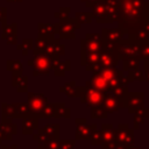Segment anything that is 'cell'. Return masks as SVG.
<instances>
[{"label":"cell","instance_id":"obj_42","mask_svg":"<svg viewBox=\"0 0 149 149\" xmlns=\"http://www.w3.org/2000/svg\"><path fill=\"white\" fill-rule=\"evenodd\" d=\"M70 12H71V8H70V7H61V8L58 9V12H55L54 16H55L56 19H58V20H62V19L68 17L69 14H70Z\"/></svg>","mask_w":149,"mask_h":149},{"label":"cell","instance_id":"obj_32","mask_svg":"<svg viewBox=\"0 0 149 149\" xmlns=\"http://www.w3.org/2000/svg\"><path fill=\"white\" fill-rule=\"evenodd\" d=\"M128 37H129V38H133V40H135V41H137V42H143V41H147V40L149 38V33H148L147 29L144 28V23H143L142 27H140L133 35H129Z\"/></svg>","mask_w":149,"mask_h":149},{"label":"cell","instance_id":"obj_8","mask_svg":"<svg viewBox=\"0 0 149 149\" xmlns=\"http://www.w3.org/2000/svg\"><path fill=\"white\" fill-rule=\"evenodd\" d=\"M27 102L30 106L31 111L37 115L42 111V108L44 107V105L48 102V98L43 93L27 92Z\"/></svg>","mask_w":149,"mask_h":149},{"label":"cell","instance_id":"obj_48","mask_svg":"<svg viewBox=\"0 0 149 149\" xmlns=\"http://www.w3.org/2000/svg\"><path fill=\"white\" fill-rule=\"evenodd\" d=\"M143 19H148L149 17V2H144L143 3Z\"/></svg>","mask_w":149,"mask_h":149},{"label":"cell","instance_id":"obj_14","mask_svg":"<svg viewBox=\"0 0 149 149\" xmlns=\"http://www.w3.org/2000/svg\"><path fill=\"white\" fill-rule=\"evenodd\" d=\"M102 132V143H101V149H106L111 143L115 142V132L113 128L112 123H104L101 126Z\"/></svg>","mask_w":149,"mask_h":149},{"label":"cell","instance_id":"obj_20","mask_svg":"<svg viewBox=\"0 0 149 149\" xmlns=\"http://www.w3.org/2000/svg\"><path fill=\"white\" fill-rule=\"evenodd\" d=\"M37 29H38V36L44 38H50V37H54L56 34V23L40 22L37 26Z\"/></svg>","mask_w":149,"mask_h":149},{"label":"cell","instance_id":"obj_23","mask_svg":"<svg viewBox=\"0 0 149 149\" xmlns=\"http://www.w3.org/2000/svg\"><path fill=\"white\" fill-rule=\"evenodd\" d=\"M77 88H78V86H77L76 81L72 80V81H69V83H65L64 85H62L59 87V92L70 98H77Z\"/></svg>","mask_w":149,"mask_h":149},{"label":"cell","instance_id":"obj_22","mask_svg":"<svg viewBox=\"0 0 149 149\" xmlns=\"http://www.w3.org/2000/svg\"><path fill=\"white\" fill-rule=\"evenodd\" d=\"M54 118H56V119H58V118L70 119L71 118V109L69 107H66L64 102H55Z\"/></svg>","mask_w":149,"mask_h":149},{"label":"cell","instance_id":"obj_50","mask_svg":"<svg viewBox=\"0 0 149 149\" xmlns=\"http://www.w3.org/2000/svg\"><path fill=\"white\" fill-rule=\"evenodd\" d=\"M80 1H81V2H84V3H85V6H86L87 8H90V7H91V3H92L94 0H80Z\"/></svg>","mask_w":149,"mask_h":149},{"label":"cell","instance_id":"obj_15","mask_svg":"<svg viewBox=\"0 0 149 149\" xmlns=\"http://www.w3.org/2000/svg\"><path fill=\"white\" fill-rule=\"evenodd\" d=\"M106 9H107V23L116 22L119 19V1L118 0H105Z\"/></svg>","mask_w":149,"mask_h":149},{"label":"cell","instance_id":"obj_38","mask_svg":"<svg viewBox=\"0 0 149 149\" xmlns=\"http://www.w3.org/2000/svg\"><path fill=\"white\" fill-rule=\"evenodd\" d=\"M35 132L36 133H33V140L37 141L38 143H44L49 140V136L47 135V133L43 128H37Z\"/></svg>","mask_w":149,"mask_h":149},{"label":"cell","instance_id":"obj_10","mask_svg":"<svg viewBox=\"0 0 149 149\" xmlns=\"http://www.w3.org/2000/svg\"><path fill=\"white\" fill-rule=\"evenodd\" d=\"M85 87H86V104L88 105V107L100 105L104 98V92L95 88L90 80L85 83Z\"/></svg>","mask_w":149,"mask_h":149},{"label":"cell","instance_id":"obj_26","mask_svg":"<svg viewBox=\"0 0 149 149\" xmlns=\"http://www.w3.org/2000/svg\"><path fill=\"white\" fill-rule=\"evenodd\" d=\"M49 140H59V125L58 123H48L43 127Z\"/></svg>","mask_w":149,"mask_h":149},{"label":"cell","instance_id":"obj_19","mask_svg":"<svg viewBox=\"0 0 149 149\" xmlns=\"http://www.w3.org/2000/svg\"><path fill=\"white\" fill-rule=\"evenodd\" d=\"M14 106V118L15 119H22L24 116L34 114L28 102H12Z\"/></svg>","mask_w":149,"mask_h":149},{"label":"cell","instance_id":"obj_35","mask_svg":"<svg viewBox=\"0 0 149 149\" xmlns=\"http://www.w3.org/2000/svg\"><path fill=\"white\" fill-rule=\"evenodd\" d=\"M91 118L92 119H107L108 114L100 105H98V106L91 107Z\"/></svg>","mask_w":149,"mask_h":149},{"label":"cell","instance_id":"obj_6","mask_svg":"<svg viewBox=\"0 0 149 149\" xmlns=\"http://www.w3.org/2000/svg\"><path fill=\"white\" fill-rule=\"evenodd\" d=\"M142 107H144V93L128 92L123 99V108H127L129 114H134L137 109Z\"/></svg>","mask_w":149,"mask_h":149},{"label":"cell","instance_id":"obj_2","mask_svg":"<svg viewBox=\"0 0 149 149\" xmlns=\"http://www.w3.org/2000/svg\"><path fill=\"white\" fill-rule=\"evenodd\" d=\"M116 52L120 61L128 58H139L140 59V42L133 38H122L116 44Z\"/></svg>","mask_w":149,"mask_h":149},{"label":"cell","instance_id":"obj_30","mask_svg":"<svg viewBox=\"0 0 149 149\" xmlns=\"http://www.w3.org/2000/svg\"><path fill=\"white\" fill-rule=\"evenodd\" d=\"M74 20L77 22V29L81 27L83 23H90L93 19L91 16V13H85V12H77L74 14Z\"/></svg>","mask_w":149,"mask_h":149},{"label":"cell","instance_id":"obj_1","mask_svg":"<svg viewBox=\"0 0 149 149\" xmlns=\"http://www.w3.org/2000/svg\"><path fill=\"white\" fill-rule=\"evenodd\" d=\"M119 1V19L116 23L121 22H137L143 19V3L146 0H118Z\"/></svg>","mask_w":149,"mask_h":149},{"label":"cell","instance_id":"obj_53","mask_svg":"<svg viewBox=\"0 0 149 149\" xmlns=\"http://www.w3.org/2000/svg\"><path fill=\"white\" fill-rule=\"evenodd\" d=\"M127 149H140V148H137V147H135V146H130V147H128Z\"/></svg>","mask_w":149,"mask_h":149},{"label":"cell","instance_id":"obj_41","mask_svg":"<svg viewBox=\"0 0 149 149\" xmlns=\"http://www.w3.org/2000/svg\"><path fill=\"white\" fill-rule=\"evenodd\" d=\"M37 149H59L58 140H48L44 143H40Z\"/></svg>","mask_w":149,"mask_h":149},{"label":"cell","instance_id":"obj_11","mask_svg":"<svg viewBox=\"0 0 149 149\" xmlns=\"http://www.w3.org/2000/svg\"><path fill=\"white\" fill-rule=\"evenodd\" d=\"M1 38L6 41L9 45H16L17 44V24L15 22L10 24H5L2 27V34Z\"/></svg>","mask_w":149,"mask_h":149},{"label":"cell","instance_id":"obj_52","mask_svg":"<svg viewBox=\"0 0 149 149\" xmlns=\"http://www.w3.org/2000/svg\"><path fill=\"white\" fill-rule=\"evenodd\" d=\"M7 2H21L22 0H6Z\"/></svg>","mask_w":149,"mask_h":149},{"label":"cell","instance_id":"obj_43","mask_svg":"<svg viewBox=\"0 0 149 149\" xmlns=\"http://www.w3.org/2000/svg\"><path fill=\"white\" fill-rule=\"evenodd\" d=\"M76 144V140H58L59 149H73Z\"/></svg>","mask_w":149,"mask_h":149},{"label":"cell","instance_id":"obj_39","mask_svg":"<svg viewBox=\"0 0 149 149\" xmlns=\"http://www.w3.org/2000/svg\"><path fill=\"white\" fill-rule=\"evenodd\" d=\"M128 92H129V91H128V86H119V87H115L111 93L114 94V95H115L119 100H121L122 104H123V99H125V97L127 95Z\"/></svg>","mask_w":149,"mask_h":149},{"label":"cell","instance_id":"obj_28","mask_svg":"<svg viewBox=\"0 0 149 149\" xmlns=\"http://www.w3.org/2000/svg\"><path fill=\"white\" fill-rule=\"evenodd\" d=\"M34 48V40L33 38H23L20 44H16V49L22 52L23 56H27L29 51Z\"/></svg>","mask_w":149,"mask_h":149},{"label":"cell","instance_id":"obj_29","mask_svg":"<svg viewBox=\"0 0 149 149\" xmlns=\"http://www.w3.org/2000/svg\"><path fill=\"white\" fill-rule=\"evenodd\" d=\"M136 69H140V59L139 58H128V59L122 61V71L123 72L133 71Z\"/></svg>","mask_w":149,"mask_h":149},{"label":"cell","instance_id":"obj_36","mask_svg":"<svg viewBox=\"0 0 149 149\" xmlns=\"http://www.w3.org/2000/svg\"><path fill=\"white\" fill-rule=\"evenodd\" d=\"M127 77L129 79V81H134V80H137L140 83L144 81V73H143V70H140V69H136V70H133V71H128L127 72Z\"/></svg>","mask_w":149,"mask_h":149},{"label":"cell","instance_id":"obj_51","mask_svg":"<svg viewBox=\"0 0 149 149\" xmlns=\"http://www.w3.org/2000/svg\"><path fill=\"white\" fill-rule=\"evenodd\" d=\"M114 149H127V147L122 143H116V146L114 147Z\"/></svg>","mask_w":149,"mask_h":149},{"label":"cell","instance_id":"obj_18","mask_svg":"<svg viewBox=\"0 0 149 149\" xmlns=\"http://www.w3.org/2000/svg\"><path fill=\"white\" fill-rule=\"evenodd\" d=\"M12 86L19 93L28 92V77L23 74H12Z\"/></svg>","mask_w":149,"mask_h":149},{"label":"cell","instance_id":"obj_13","mask_svg":"<svg viewBox=\"0 0 149 149\" xmlns=\"http://www.w3.org/2000/svg\"><path fill=\"white\" fill-rule=\"evenodd\" d=\"M38 116L34 113L31 115L22 118V134L30 135L38 128Z\"/></svg>","mask_w":149,"mask_h":149},{"label":"cell","instance_id":"obj_4","mask_svg":"<svg viewBox=\"0 0 149 149\" xmlns=\"http://www.w3.org/2000/svg\"><path fill=\"white\" fill-rule=\"evenodd\" d=\"M77 22L74 17H65L56 23V34L59 35L61 40H73L76 38Z\"/></svg>","mask_w":149,"mask_h":149},{"label":"cell","instance_id":"obj_33","mask_svg":"<svg viewBox=\"0 0 149 149\" xmlns=\"http://www.w3.org/2000/svg\"><path fill=\"white\" fill-rule=\"evenodd\" d=\"M65 54V45L61 43L58 38H55L54 41V55L50 57V59H59L61 56Z\"/></svg>","mask_w":149,"mask_h":149},{"label":"cell","instance_id":"obj_49","mask_svg":"<svg viewBox=\"0 0 149 149\" xmlns=\"http://www.w3.org/2000/svg\"><path fill=\"white\" fill-rule=\"evenodd\" d=\"M1 149H17V146H16V144H13V146L1 144Z\"/></svg>","mask_w":149,"mask_h":149},{"label":"cell","instance_id":"obj_24","mask_svg":"<svg viewBox=\"0 0 149 149\" xmlns=\"http://www.w3.org/2000/svg\"><path fill=\"white\" fill-rule=\"evenodd\" d=\"M6 70L12 72V74H22L23 65L20 61L16 59H8L6 62Z\"/></svg>","mask_w":149,"mask_h":149},{"label":"cell","instance_id":"obj_9","mask_svg":"<svg viewBox=\"0 0 149 149\" xmlns=\"http://www.w3.org/2000/svg\"><path fill=\"white\" fill-rule=\"evenodd\" d=\"M91 16L98 23H107V9L105 0H94L91 3Z\"/></svg>","mask_w":149,"mask_h":149},{"label":"cell","instance_id":"obj_47","mask_svg":"<svg viewBox=\"0 0 149 149\" xmlns=\"http://www.w3.org/2000/svg\"><path fill=\"white\" fill-rule=\"evenodd\" d=\"M143 73H144V80L149 83V61H144V70H143Z\"/></svg>","mask_w":149,"mask_h":149},{"label":"cell","instance_id":"obj_34","mask_svg":"<svg viewBox=\"0 0 149 149\" xmlns=\"http://www.w3.org/2000/svg\"><path fill=\"white\" fill-rule=\"evenodd\" d=\"M47 40L48 38H44V37H41V36H37L34 40V48L31 50L33 55H35V54H43L44 47L47 44Z\"/></svg>","mask_w":149,"mask_h":149},{"label":"cell","instance_id":"obj_17","mask_svg":"<svg viewBox=\"0 0 149 149\" xmlns=\"http://www.w3.org/2000/svg\"><path fill=\"white\" fill-rule=\"evenodd\" d=\"M90 81H91V84H92L95 88L102 91L104 93L112 91V88H111L109 84L107 83V80H106L98 71H94V72L92 73V77H91V80H90Z\"/></svg>","mask_w":149,"mask_h":149},{"label":"cell","instance_id":"obj_7","mask_svg":"<svg viewBox=\"0 0 149 149\" xmlns=\"http://www.w3.org/2000/svg\"><path fill=\"white\" fill-rule=\"evenodd\" d=\"M100 106L106 111L107 114H112L118 112L120 108H123V104L121 100H119L114 94H112L111 92H106L104 93V98L100 104Z\"/></svg>","mask_w":149,"mask_h":149},{"label":"cell","instance_id":"obj_45","mask_svg":"<svg viewBox=\"0 0 149 149\" xmlns=\"http://www.w3.org/2000/svg\"><path fill=\"white\" fill-rule=\"evenodd\" d=\"M0 23L1 28L7 23V7H0Z\"/></svg>","mask_w":149,"mask_h":149},{"label":"cell","instance_id":"obj_27","mask_svg":"<svg viewBox=\"0 0 149 149\" xmlns=\"http://www.w3.org/2000/svg\"><path fill=\"white\" fill-rule=\"evenodd\" d=\"M1 121H8L14 119V106L13 104H6L1 102Z\"/></svg>","mask_w":149,"mask_h":149},{"label":"cell","instance_id":"obj_37","mask_svg":"<svg viewBox=\"0 0 149 149\" xmlns=\"http://www.w3.org/2000/svg\"><path fill=\"white\" fill-rule=\"evenodd\" d=\"M140 59L149 61V38L147 41L140 42Z\"/></svg>","mask_w":149,"mask_h":149},{"label":"cell","instance_id":"obj_40","mask_svg":"<svg viewBox=\"0 0 149 149\" xmlns=\"http://www.w3.org/2000/svg\"><path fill=\"white\" fill-rule=\"evenodd\" d=\"M90 141H91V144L92 146H101V143H102V132L97 129L92 134Z\"/></svg>","mask_w":149,"mask_h":149},{"label":"cell","instance_id":"obj_21","mask_svg":"<svg viewBox=\"0 0 149 149\" xmlns=\"http://www.w3.org/2000/svg\"><path fill=\"white\" fill-rule=\"evenodd\" d=\"M146 119H149V108L142 107L137 109L134 113V128L133 129H139V127L144 123Z\"/></svg>","mask_w":149,"mask_h":149},{"label":"cell","instance_id":"obj_25","mask_svg":"<svg viewBox=\"0 0 149 149\" xmlns=\"http://www.w3.org/2000/svg\"><path fill=\"white\" fill-rule=\"evenodd\" d=\"M128 129H129V125L128 123H119L118 127L114 128V132H115V141L118 143H122L123 144Z\"/></svg>","mask_w":149,"mask_h":149},{"label":"cell","instance_id":"obj_46","mask_svg":"<svg viewBox=\"0 0 149 149\" xmlns=\"http://www.w3.org/2000/svg\"><path fill=\"white\" fill-rule=\"evenodd\" d=\"M12 139H13V136L9 135V134H7V133H5V130L2 129L1 123H0V146L2 144L3 141H10Z\"/></svg>","mask_w":149,"mask_h":149},{"label":"cell","instance_id":"obj_5","mask_svg":"<svg viewBox=\"0 0 149 149\" xmlns=\"http://www.w3.org/2000/svg\"><path fill=\"white\" fill-rule=\"evenodd\" d=\"M76 134H74V140H90L92 134L98 129L95 123H86L85 118H77L76 120Z\"/></svg>","mask_w":149,"mask_h":149},{"label":"cell","instance_id":"obj_12","mask_svg":"<svg viewBox=\"0 0 149 149\" xmlns=\"http://www.w3.org/2000/svg\"><path fill=\"white\" fill-rule=\"evenodd\" d=\"M101 36H102V41L104 42H108V43H114L118 44L122 38L125 33L120 29V28H102L101 29Z\"/></svg>","mask_w":149,"mask_h":149},{"label":"cell","instance_id":"obj_31","mask_svg":"<svg viewBox=\"0 0 149 149\" xmlns=\"http://www.w3.org/2000/svg\"><path fill=\"white\" fill-rule=\"evenodd\" d=\"M54 113H55V102H47L42 108V111L37 114V116L38 119L41 118L49 119V118H54Z\"/></svg>","mask_w":149,"mask_h":149},{"label":"cell","instance_id":"obj_3","mask_svg":"<svg viewBox=\"0 0 149 149\" xmlns=\"http://www.w3.org/2000/svg\"><path fill=\"white\" fill-rule=\"evenodd\" d=\"M29 66H33V76H47L51 70V59L44 54H35L33 59L27 62Z\"/></svg>","mask_w":149,"mask_h":149},{"label":"cell","instance_id":"obj_44","mask_svg":"<svg viewBox=\"0 0 149 149\" xmlns=\"http://www.w3.org/2000/svg\"><path fill=\"white\" fill-rule=\"evenodd\" d=\"M134 141H135V137H134V129L129 127L128 132H127V135H126V139H125V142L123 144L128 148L130 146H134Z\"/></svg>","mask_w":149,"mask_h":149},{"label":"cell","instance_id":"obj_16","mask_svg":"<svg viewBox=\"0 0 149 149\" xmlns=\"http://www.w3.org/2000/svg\"><path fill=\"white\" fill-rule=\"evenodd\" d=\"M51 69L54 70V74L57 77L65 76V72H68L71 69V62L69 59L62 62L59 59H51Z\"/></svg>","mask_w":149,"mask_h":149}]
</instances>
